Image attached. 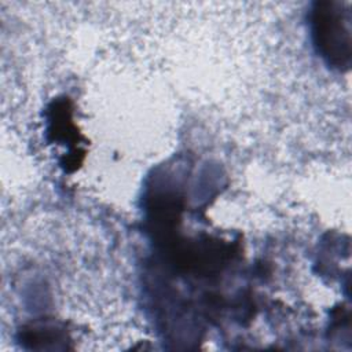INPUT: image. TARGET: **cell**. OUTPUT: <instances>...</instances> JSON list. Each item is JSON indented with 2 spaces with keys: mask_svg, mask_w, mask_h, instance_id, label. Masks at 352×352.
Instances as JSON below:
<instances>
[{
  "mask_svg": "<svg viewBox=\"0 0 352 352\" xmlns=\"http://www.w3.org/2000/svg\"><path fill=\"white\" fill-rule=\"evenodd\" d=\"M312 36L329 65L346 70L351 65V7L342 1H318L311 15Z\"/></svg>",
  "mask_w": 352,
  "mask_h": 352,
  "instance_id": "obj_1",
  "label": "cell"
}]
</instances>
